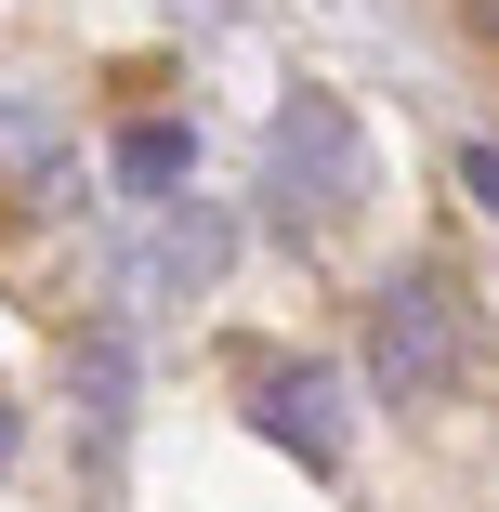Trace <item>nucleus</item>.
Returning <instances> with one entry per match:
<instances>
[{
	"mask_svg": "<svg viewBox=\"0 0 499 512\" xmlns=\"http://www.w3.org/2000/svg\"><path fill=\"white\" fill-rule=\"evenodd\" d=\"M368 197V132L329 106V92H289L276 132H263V224L276 237H329Z\"/></svg>",
	"mask_w": 499,
	"mask_h": 512,
	"instance_id": "1",
	"label": "nucleus"
},
{
	"mask_svg": "<svg viewBox=\"0 0 499 512\" xmlns=\"http://www.w3.org/2000/svg\"><path fill=\"white\" fill-rule=\"evenodd\" d=\"M473 368V302H460V276H394L381 289V329H368V381L394 394V407H421V394H447Z\"/></svg>",
	"mask_w": 499,
	"mask_h": 512,
	"instance_id": "2",
	"label": "nucleus"
},
{
	"mask_svg": "<svg viewBox=\"0 0 499 512\" xmlns=\"http://www.w3.org/2000/svg\"><path fill=\"white\" fill-rule=\"evenodd\" d=\"M263 434L303 460V473H342V381L329 368H276L263 381Z\"/></svg>",
	"mask_w": 499,
	"mask_h": 512,
	"instance_id": "3",
	"label": "nucleus"
},
{
	"mask_svg": "<svg viewBox=\"0 0 499 512\" xmlns=\"http://www.w3.org/2000/svg\"><path fill=\"white\" fill-rule=\"evenodd\" d=\"M184 171H197V132H184V119H132V132H119V184H132V197H171Z\"/></svg>",
	"mask_w": 499,
	"mask_h": 512,
	"instance_id": "4",
	"label": "nucleus"
},
{
	"mask_svg": "<svg viewBox=\"0 0 499 512\" xmlns=\"http://www.w3.org/2000/svg\"><path fill=\"white\" fill-rule=\"evenodd\" d=\"M158 276H171V289H211V276H224V224H211V211H171Z\"/></svg>",
	"mask_w": 499,
	"mask_h": 512,
	"instance_id": "5",
	"label": "nucleus"
},
{
	"mask_svg": "<svg viewBox=\"0 0 499 512\" xmlns=\"http://www.w3.org/2000/svg\"><path fill=\"white\" fill-rule=\"evenodd\" d=\"M0 158L53 184V119H40V106H14V92H0Z\"/></svg>",
	"mask_w": 499,
	"mask_h": 512,
	"instance_id": "6",
	"label": "nucleus"
},
{
	"mask_svg": "<svg viewBox=\"0 0 499 512\" xmlns=\"http://www.w3.org/2000/svg\"><path fill=\"white\" fill-rule=\"evenodd\" d=\"M460 184H473V211L499 224V145H460Z\"/></svg>",
	"mask_w": 499,
	"mask_h": 512,
	"instance_id": "7",
	"label": "nucleus"
},
{
	"mask_svg": "<svg viewBox=\"0 0 499 512\" xmlns=\"http://www.w3.org/2000/svg\"><path fill=\"white\" fill-rule=\"evenodd\" d=\"M0 473H14V394H0Z\"/></svg>",
	"mask_w": 499,
	"mask_h": 512,
	"instance_id": "8",
	"label": "nucleus"
},
{
	"mask_svg": "<svg viewBox=\"0 0 499 512\" xmlns=\"http://www.w3.org/2000/svg\"><path fill=\"white\" fill-rule=\"evenodd\" d=\"M473 14H486V40H499V0H473Z\"/></svg>",
	"mask_w": 499,
	"mask_h": 512,
	"instance_id": "9",
	"label": "nucleus"
}]
</instances>
